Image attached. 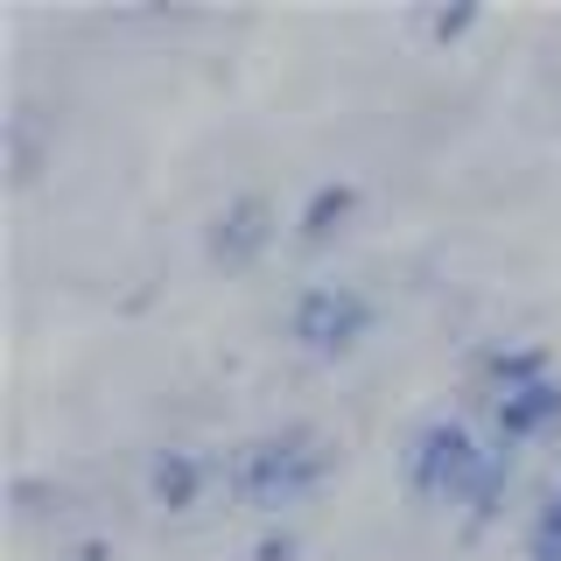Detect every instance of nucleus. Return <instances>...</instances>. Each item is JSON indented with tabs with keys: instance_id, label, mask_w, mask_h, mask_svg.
I'll list each match as a JSON object with an SVG mask.
<instances>
[{
	"instance_id": "1",
	"label": "nucleus",
	"mask_w": 561,
	"mask_h": 561,
	"mask_svg": "<svg viewBox=\"0 0 561 561\" xmlns=\"http://www.w3.org/2000/svg\"><path fill=\"white\" fill-rule=\"evenodd\" d=\"M330 463H337L330 435L309 428V421H288V428H274V435H260V443L239 449L232 484H239V499H253V505H295L330 478Z\"/></svg>"
},
{
	"instance_id": "2",
	"label": "nucleus",
	"mask_w": 561,
	"mask_h": 561,
	"mask_svg": "<svg viewBox=\"0 0 561 561\" xmlns=\"http://www.w3.org/2000/svg\"><path fill=\"white\" fill-rule=\"evenodd\" d=\"M373 295L351 288V280H316V288L295 295V316H288V337L309 351V358H344L373 337Z\"/></svg>"
},
{
	"instance_id": "3",
	"label": "nucleus",
	"mask_w": 561,
	"mask_h": 561,
	"mask_svg": "<svg viewBox=\"0 0 561 561\" xmlns=\"http://www.w3.org/2000/svg\"><path fill=\"white\" fill-rule=\"evenodd\" d=\"M484 443L470 435V421H456V414H435L428 428L414 435V449H408V484L421 491V499H463L470 505V491H478L484 478Z\"/></svg>"
},
{
	"instance_id": "4",
	"label": "nucleus",
	"mask_w": 561,
	"mask_h": 561,
	"mask_svg": "<svg viewBox=\"0 0 561 561\" xmlns=\"http://www.w3.org/2000/svg\"><path fill=\"white\" fill-rule=\"evenodd\" d=\"M274 245V204L267 197H232L210 218V260L218 267H253Z\"/></svg>"
},
{
	"instance_id": "5",
	"label": "nucleus",
	"mask_w": 561,
	"mask_h": 561,
	"mask_svg": "<svg viewBox=\"0 0 561 561\" xmlns=\"http://www.w3.org/2000/svg\"><path fill=\"white\" fill-rule=\"evenodd\" d=\"M499 414V443H534L561 421V379H534V386H513V393L491 400Z\"/></svg>"
},
{
	"instance_id": "6",
	"label": "nucleus",
	"mask_w": 561,
	"mask_h": 561,
	"mask_svg": "<svg viewBox=\"0 0 561 561\" xmlns=\"http://www.w3.org/2000/svg\"><path fill=\"white\" fill-rule=\"evenodd\" d=\"M148 491L162 513H190V505L204 499V456L197 449H162L148 463Z\"/></svg>"
},
{
	"instance_id": "7",
	"label": "nucleus",
	"mask_w": 561,
	"mask_h": 561,
	"mask_svg": "<svg viewBox=\"0 0 561 561\" xmlns=\"http://www.w3.org/2000/svg\"><path fill=\"white\" fill-rule=\"evenodd\" d=\"M351 210H358V190H351V183H323V190H309L302 225H295V232H302V245H323L351 218Z\"/></svg>"
},
{
	"instance_id": "8",
	"label": "nucleus",
	"mask_w": 561,
	"mask_h": 561,
	"mask_svg": "<svg viewBox=\"0 0 561 561\" xmlns=\"http://www.w3.org/2000/svg\"><path fill=\"white\" fill-rule=\"evenodd\" d=\"M505 484H513V443H491V456H484V478H478V491H470V526H484L491 513H499Z\"/></svg>"
},
{
	"instance_id": "9",
	"label": "nucleus",
	"mask_w": 561,
	"mask_h": 561,
	"mask_svg": "<svg viewBox=\"0 0 561 561\" xmlns=\"http://www.w3.org/2000/svg\"><path fill=\"white\" fill-rule=\"evenodd\" d=\"M484 379H491V400H499V393H513V386L548 379V358H540V351H491V358H484Z\"/></svg>"
},
{
	"instance_id": "10",
	"label": "nucleus",
	"mask_w": 561,
	"mask_h": 561,
	"mask_svg": "<svg viewBox=\"0 0 561 561\" xmlns=\"http://www.w3.org/2000/svg\"><path fill=\"white\" fill-rule=\"evenodd\" d=\"M526 561H561V491L534 513V526H526Z\"/></svg>"
},
{
	"instance_id": "11",
	"label": "nucleus",
	"mask_w": 561,
	"mask_h": 561,
	"mask_svg": "<svg viewBox=\"0 0 561 561\" xmlns=\"http://www.w3.org/2000/svg\"><path fill=\"white\" fill-rule=\"evenodd\" d=\"M470 22H478V8H443V14H428V35H443V43H449V35H463Z\"/></svg>"
},
{
	"instance_id": "12",
	"label": "nucleus",
	"mask_w": 561,
	"mask_h": 561,
	"mask_svg": "<svg viewBox=\"0 0 561 561\" xmlns=\"http://www.w3.org/2000/svg\"><path fill=\"white\" fill-rule=\"evenodd\" d=\"M288 554H295V534H267V540L253 548V561H288Z\"/></svg>"
},
{
	"instance_id": "13",
	"label": "nucleus",
	"mask_w": 561,
	"mask_h": 561,
	"mask_svg": "<svg viewBox=\"0 0 561 561\" xmlns=\"http://www.w3.org/2000/svg\"><path fill=\"white\" fill-rule=\"evenodd\" d=\"M105 554H113V548H105V540H78V548H70L64 561H105Z\"/></svg>"
}]
</instances>
